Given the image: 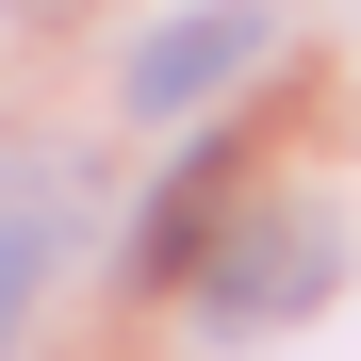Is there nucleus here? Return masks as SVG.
Segmentation results:
<instances>
[{
	"label": "nucleus",
	"mask_w": 361,
	"mask_h": 361,
	"mask_svg": "<svg viewBox=\"0 0 361 361\" xmlns=\"http://www.w3.org/2000/svg\"><path fill=\"white\" fill-rule=\"evenodd\" d=\"M329 214H230V247H214V329H263V312H312L329 295Z\"/></svg>",
	"instance_id": "f03ea898"
},
{
	"label": "nucleus",
	"mask_w": 361,
	"mask_h": 361,
	"mask_svg": "<svg viewBox=\"0 0 361 361\" xmlns=\"http://www.w3.org/2000/svg\"><path fill=\"white\" fill-rule=\"evenodd\" d=\"M214 230H230V164L197 148V164H180V180H164V197H148V230H132V263H148V279H180V263H197V247H214Z\"/></svg>",
	"instance_id": "7ed1b4c3"
},
{
	"label": "nucleus",
	"mask_w": 361,
	"mask_h": 361,
	"mask_svg": "<svg viewBox=\"0 0 361 361\" xmlns=\"http://www.w3.org/2000/svg\"><path fill=\"white\" fill-rule=\"evenodd\" d=\"M263 49H279L263 0H197V17H148V33H132V82H115V99H132L148 132H180V115H214Z\"/></svg>",
	"instance_id": "f257e3e1"
},
{
	"label": "nucleus",
	"mask_w": 361,
	"mask_h": 361,
	"mask_svg": "<svg viewBox=\"0 0 361 361\" xmlns=\"http://www.w3.org/2000/svg\"><path fill=\"white\" fill-rule=\"evenodd\" d=\"M33 295H49V214L0 180V361H17V329H33Z\"/></svg>",
	"instance_id": "20e7f679"
}]
</instances>
